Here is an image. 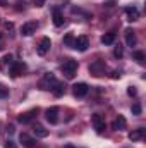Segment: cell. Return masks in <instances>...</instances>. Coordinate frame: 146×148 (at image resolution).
<instances>
[{
    "label": "cell",
    "instance_id": "cell-33",
    "mask_svg": "<svg viewBox=\"0 0 146 148\" xmlns=\"http://www.w3.org/2000/svg\"><path fill=\"white\" fill-rule=\"evenodd\" d=\"M64 148H74V147H72V145H65Z\"/></svg>",
    "mask_w": 146,
    "mask_h": 148
},
{
    "label": "cell",
    "instance_id": "cell-31",
    "mask_svg": "<svg viewBox=\"0 0 146 148\" xmlns=\"http://www.w3.org/2000/svg\"><path fill=\"white\" fill-rule=\"evenodd\" d=\"M7 131H9V133H10V134H12V133H14V131H16V129H14V126H12V124H10V126H9V129H7Z\"/></svg>",
    "mask_w": 146,
    "mask_h": 148
},
{
    "label": "cell",
    "instance_id": "cell-28",
    "mask_svg": "<svg viewBox=\"0 0 146 148\" xmlns=\"http://www.w3.org/2000/svg\"><path fill=\"white\" fill-rule=\"evenodd\" d=\"M3 62H5V64H9V66H10V64H14L12 55H10V53H9V55H5V57H3Z\"/></svg>",
    "mask_w": 146,
    "mask_h": 148
},
{
    "label": "cell",
    "instance_id": "cell-5",
    "mask_svg": "<svg viewBox=\"0 0 146 148\" xmlns=\"http://www.w3.org/2000/svg\"><path fill=\"white\" fill-rule=\"evenodd\" d=\"M91 124L95 126L96 133H103L105 131V121H103V117L100 114H93L91 115Z\"/></svg>",
    "mask_w": 146,
    "mask_h": 148
},
{
    "label": "cell",
    "instance_id": "cell-2",
    "mask_svg": "<svg viewBox=\"0 0 146 148\" xmlns=\"http://www.w3.org/2000/svg\"><path fill=\"white\" fill-rule=\"evenodd\" d=\"M88 91H89V86H88L86 83H76V84L72 86V93H74L76 98H83V97H86Z\"/></svg>",
    "mask_w": 146,
    "mask_h": 148
},
{
    "label": "cell",
    "instance_id": "cell-16",
    "mask_svg": "<svg viewBox=\"0 0 146 148\" xmlns=\"http://www.w3.org/2000/svg\"><path fill=\"white\" fill-rule=\"evenodd\" d=\"M126 41H127L129 47H134V45H136V33H134L131 28L126 29Z\"/></svg>",
    "mask_w": 146,
    "mask_h": 148
},
{
    "label": "cell",
    "instance_id": "cell-30",
    "mask_svg": "<svg viewBox=\"0 0 146 148\" xmlns=\"http://www.w3.org/2000/svg\"><path fill=\"white\" fill-rule=\"evenodd\" d=\"M119 77H120V73L119 71H113L112 73V79H119Z\"/></svg>",
    "mask_w": 146,
    "mask_h": 148
},
{
    "label": "cell",
    "instance_id": "cell-1",
    "mask_svg": "<svg viewBox=\"0 0 146 148\" xmlns=\"http://www.w3.org/2000/svg\"><path fill=\"white\" fill-rule=\"evenodd\" d=\"M62 71H64V74H65L67 79H72L74 76H76V71H77V60H74V59H65V60L62 62Z\"/></svg>",
    "mask_w": 146,
    "mask_h": 148
},
{
    "label": "cell",
    "instance_id": "cell-12",
    "mask_svg": "<svg viewBox=\"0 0 146 148\" xmlns=\"http://www.w3.org/2000/svg\"><path fill=\"white\" fill-rule=\"evenodd\" d=\"M126 14H127V21H138L139 19V10L136 7H127L126 9Z\"/></svg>",
    "mask_w": 146,
    "mask_h": 148
},
{
    "label": "cell",
    "instance_id": "cell-3",
    "mask_svg": "<svg viewBox=\"0 0 146 148\" xmlns=\"http://www.w3.org/2000/svg\"><path fill=\"white\" fill-rule=\"evenodd\" d=\"M55 83H57V81H55L53 73H45L43 79L40 81V88H41V90H52V84H55Z\"/></svg>",
    "mask_w": 146,
    "mask_h": 148
},
{
    "label": "cell",
    "instance_id": "cell-13",
    "mask_svg": "<svg viewBox=\"0 0 146 148\" xmlns=\"http://www.w3.org/2000/svg\"><path fill=\"white\" fill-rule=\"evenodd\" d=\"M126 126H127V121H126V117H124V115H117V119L113 121V129H117V131H122V129H126Z\"/></svg>",
    "mask_w": 146,
    "mask_h": 148
},
{
    "label": "cell",
    "instance_id": "cell-22",
    "mask_svg": "<svg viewBox=\"0 0 146 148\" xmlns=\"http://www.w3.org/2000/svg\"><path fill=\"white\" fill-rule=\"evenodd\" d=\"M134 59H136L139 64H143V62H145V59H146L145 52H139V50H138V52H134Z\"/></svg>",
    "mask_w": 146,
    "mask_h": 148
},
{
    "label": "cell",
    "instance_id": "cell-24",
    "mask_svg": "<svg viewBox=\"0 0 146 148\" xmlns=\"http://www.w3.org/2000/svg\"><path fill=\"white\" fill-rule=\"evenodd\" d=\"M131 110H132V114H134V115H139V114H141V105H139V103H134Z\"/></svg>",
    "mask_w": 146,
    "mask_h": 148
},
{
    "label": "cell",
    "instance_id": "cell-17",
    "mask_svg": "<svg viewBox=\"0 0 146 148\" xmlns=\"http://www.w3.org/2000/svg\"><path fill=\"white\" fill-rule=\"evenodd\" d=\"M113 41H115V33H113V31L105 33V35L102 36V43H103V45H112Z\"/></svg>",
    "mask_w": 146,
    "mask_h": 148
},
{
    "label": "cell",
    "instance_id": "cell-20",
    "mask_svg": "<svg viewBox=\"0 0 146 148\" xmlns=\"http://www.w3.org/2000/svg\"><path fill=\"white\" fill-rule=\"evenodd\" d=\"M33 114H35V112H28V114H21V115L17 117V121H19L21 124H28V122H29V121L33 119Z\"/></svg>",
    "mask_w": 146,
    "mask_h": 148
},
{
    "label": "cell",
    "instance_id": "cell-14",
    "mask_svg": "<svg viewBox=\"0 0 146 148\" xmlns=\"http://www.w3.org/2000/svg\"><path fill=\"white\" fill-rule=\"evenodd\" d=\"M33 133H35L36 138H46L48 136V129H45L41 124H35L33 126Z\"/></svg>",
    "mask_w": 146,
    "mask_h": 148
},
{
    "label": "cell",
    "instance_id": "cell-23",
    "mask_svg": "<svg viewBox=\"0 0 146 148\" xmlns=\"http://www.w3.org/2000/svg\"><path fill=\"white\" fill-rule=\"evenodd\" d=\"M7 97H9V88H5L0 83V98H7Z\"/></svg>",
    "mask_w": 146,
    "mask_h": 148
},
{
    "label": "cell",
    "instance_id": "cell-26",
    "mask_svg": "<svg viewBox=\"0 0 146 148\" xmlns=\"http://www.w3.org/2000/svg\"><path fill=\"white\" fill-rule=\"evenodd\" d=\"M113 55H115V57H122V55H124V50H122V47H115V50H113Z\"/></svg>",
    "mask_w": 146,
    "mask_h": 148
},
{
    "label": "cell",
    "instance_id": "cell-4",
    "mask_svg": "<svg viewBox=\"0 0 146 148\" xmlns=\"http://www.w3.org/2000/svg\"><path fill=\"white\" fill-rule=\"evenodd\" d=\"M88 47H89V40H88V36L81 35V36H77L76 40H74V47L72 48H76V50H79V52H86Z\"/></svg>",
    "mask_w": 146,
    "mask_h": 148
},
{
    "label": "cell",
    "instance_id": "cell-11",
    "mask_svg": "<svg viewBox=\"0 0 146 148\" xmlns=\"http://www.w3.org/2000/svg\"><path fill=\"white\" fill-rule=\"evenodd\" d=\"M103 69H105V62H102V60H96L95 64L89 66V71H91L93 76H100V74L103 73Z\"/></svg>",
    "mask_w": 146,
    "mask_h": 148
},
{
    "label": "cell",
    "instance_id": "cell-32",
    "mask_svg": "<svg viewBox=\"0 0 146 148\" xmlns=\"http://www.w3.org/2000/svg\"><path fill=\"white\" fill-rule=\"evenodd\" d=\"M0 40H2V35H0ZM3 48V45H2V41H0V50Z\"/></svg>",
    "mask_w": 146,
    "mask_h": 148
},
{
    "label": "cell",
    "instance_id": "cell-7",
    "mask_svg": "<svg viewBox=\"0 0 146 148\" xmlns=\"http://www.w3.org/2000/svg\"><path fill=\"white\" fill-rule=\"evenodd\" d=\"M45 117L50 124H57L59 122V109L57 107H50L45 110Z\"/></svg>",
    "mask_w": 146,
    "mask_h": 148
},
{
    "label": "cell",
    "instance_id": "cell-10",
    "mask_svg": "<svg viewBox=\"0 0 146 148\" xmlns=\"http://www.w3.org/2000/svg\"><path fill=\"white\" fill-rule=\"evenodd\" d=\"M19 140H21V143H23L26 148H35V147H36V140H35V138H31V136H29V134H26V133H23V134L19 136Z\"/></svg>",
    "mask_w": 146,
    "mask_h": 148
},
{
    "label": "cell",
    "instance_id": "cell-6",
    "mask_svg": "<svg viewBox=\"0 0 146 148\" xmlns=\"http://www.w3.org/2000/svg\"><path fill=\"white\" fill-rule=\"evenodd\" d=\"M50 47H52L50 38H41V41H40V45H38V48H36V53L40 55V57L46 55V52L50 50Z\"/></svg>",
    "mask_w": 146,
    "mask_h": 148
},
{
    "label": "cell",
    "instance_id": "cell-19",
    "mask_svg": "<svg viewBox=\"0 0 146 148\" xmlns=\"http://www.w3.org/2000/svg\"><path fill=\"white\" fill-rule=\"evenodd\" d=\"M53 24L55 26H62L64 24V16L59 10H53Z\"/></svg>",
    "mask_w": 146,
    "mask_h": 148
},
{
    "label": "cell",
    "instance_id": "cell-9",
    "mask_svg": "<svg viewBox=\"0 0 146 148\" xmlns=\"http://www.w3.org/2000/svg\"><path fill=\"white\" fill-rule=\"evenodd\" d=\"M36 28L38 24L36 23H26V24H23V28H21V33L24 35V36H31V35H35L36 33Z\"/></svg>",
    "mask_w": 146,
    "mask_h": 148
},
{
    "label": "cell",
    "instance_id": "cell-21",
    "mask_svg": "<svg viewBox=\"0 0 146 148\" xmlns=\"http://www.w3.org/2000/svg\"><path fill=\"white\" fill-rule=\"evenodd\" d=\"M74 40H76V38H74L72 33H67V35L64 36V45H65V47H74Z\"/></svg>",
    "mask_w": 146,
    "mask_h": 148
},
{
    "label": "cell",
    "instance_id": "cell-18",
    "mask_svg": "<svg viewBox=\"0 0 146 148\" xmlns=\"http://www.w3.org/2000/svg\"><path fill=\"white\" fill-rule=\"evenodd\" d=\"M52 91H53L55 97H62L64 91H65V86H64L62 83H55V88H52Z\"/></svg>",
    "mask_w": 146,
    "mask_h": 148
},
{
    "label": "cell",
    "instance_id": "cell-25",
    "mask_svg": "<svg viewBox=\"0 0 146 148\" xmlns=\"http://www.w3.org/2000/svg\"><path fill=\"white\" fill-rule=\"evenodd\" d=\"M127 95H129V97H136V95H138L136 86H129V88H127Z\"/></svg>",
    "mask_w": 146,
    "mask_h": 148
},
{
    "label": "cell",
    "instance_id": "cell-8",
    "mask_svg": "<svg viewBox=\"0 0 146 148\" xmlns=\"http://www.w3.org/2000/svg\"><path fill=\"white\" fill-rule=\"evenodd\" d=\"M24 71H26V66H24L23 62H14V64H10V76H12V77L21 76Z\"/></svg>",
    "mask_w": 146,
    "mask_h": 148
},
{
    "label": "cell",
    "instance_id": "cell-27",
    "mask_svg": "<svg viewBox=\"0 0 146 148\" xmlns=\"http://www.w3.org/2000/svg\"><path fill=\"white\" fill-rule=\"evenodd\" d=\"M5 148H17V145H16V141L7 140V141H5Z\"/></svg>",
    "mask_w": 146,
    "mask_h": 148
},
{
    "label": "cell",
    "instance_id": "cell-15",
    "mask_svg": "<svg viewBox=\"0 0 146 148\" xmlns=\"http://www.w3.org/2000/svg\"><path fill=\"white\" fill-rule=\"evenodd\" d=\"M143 136H145V129H143V127L134 129V131L129 133V140H131V141H139V140H143Z\"/></svg>",
    "mask_w": 146,
    "mask_h": 148
},
{
    "label": "cell",
    "instance_id": "cell-29",
    "mask_svg": "<svg viewBox=\"0 0 146 148\" xmlns=\"http://www.w3.org/2000/svg\"><path fill=\"white\" fill-rule=\"evenodd\" d=\"M33 2H35L36 7H43V5H45V0H33Z\"/></svg>",
    "mask_w": 146,
    "mask_h": 148
}]
</instances>
